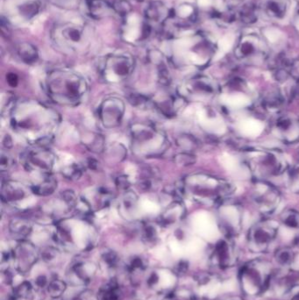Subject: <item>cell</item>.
I'll return each instance as SVG.
<instances>
[{
  "instance_id": "obj_1",
  "label": "cell",
  "mask_w": 299,
  "mask_h": 300,
  "mask_svg": "<svg viewBox=\"0 0 299 300\" xmlns=\"http://www.w3.org/2000/svg\"><path fill=\"white\" fill-rule=\"evenodd\" d=\"M13 129L28 139L31 145L47 147L58 123L55 111L36 101L16 104L12 114Z\"/></svg>"
},
{
  "instance_id": "obj_2",
  "label": "cell",
  "mask_w": 299,
  "mask_h": 300,
  "mask_svg": "<svg viewBox=\"0 0 299 300\" xmlns=\"http://www.w3.org/2000/svg\"><path fill=\"white\" fill-rule=\"evenodd\" d=\"M47 90L48 96L57 104L74 106L82 101L88 92V85L77 73L61 69L47 75Z\"/></svg>"
},
{
  "instance_id": "obj_3",
  "label": "cell",
  "mask_w": 299,
  "mask_h": 300,
  "mask_svg": "<svg viewBox=\"0 0 299 300\" xmlns=\"http://www.w3.org/2000/svg\"><path fill=\"white\" fill-rule=\"evenodd\" d=\"M184 193L188 192L198 200L206 204H217L230 195L233 187L227 181L205 174H196L183 182Z\"/></svg>"
},
{
  "instance_id": "obj_4",
  "label": "cell",
  "mask_w": 299,
  "mask_h": 300,
  "mask_svg": "<svg viewBox=\"0 0 299 300\" xmlns=\"http://www.w3.org/2000/svg\"><path fill=\"white\" fill-rule=\"evenodd\" d=\"M247 160L251 171L261 179L280 176L288 169L284 155L277 150H251L247 155Z\"/></svg>"
},
{
  "instance_id": "obj_5",
  "label": "cell",
  "mask_w": 299,
  "mask_h": 300,
  "mask_svg": "<svg viewBox=\"0 0 299 300\" xmlns=\"http://www.w3.org/2000/svg\"><path fill=\"white\" fill-rule=\"evenodd\" d=\"M132 149L145 156L162 153L168 145L166 136L154 126L146 124H134L131 127Z\"/></svg>"
},
{
  "instance_id": "obj_6",
  "label": "cell",
  "mask_w": 299,
  "mask_h": 300,
  "mask_svg": "<svg viewBox=\"0 0 299 300\" xmlns=\"http://www.w3.org/2000/svg\"><path fill=\"white\" fill-rule=\"evenodd\" d=\"M271 279V265L262 260L248 262L240 270L241 288L250 296L263 293L269 286Z\"/></svg>"
},
{
  "instance_id": "obj_7",
  "label": "cell",
  "mask_w": 299,
  "mask_h": 300,
  "mask_svg": "<svg viewBox=\"0 0 299 300\" xmlns=\"http://www.w3.org/2000/svg\"><path fill=\"white\" fill-rule=\"evenodd\" d=\"M51 37L55 45L65 53H77L86 48L89 34L84 25L64 23L55 26Z\"/></svg>"
},
{
  "instance_id": "obj_8",
  "label": "cell",
  "mask_w": 299,
  "mask_h": 300,
  "mask_svg": "<svg viewBox=\"0 0 299 300\" xmlns=\"http://www.w3.org/2000/svg\"><path fill=\"white\" fill-rule=\"evenodd\" d=\"M55 155L47 147L32 145L20 155V161L25 170L30 172H39L47 176L50 175L54 167Z\"/></svg>"
},
{
  "instance_id": "obj_9",
  "label": "cell",
  "mask_w": 299,
  "mask_h": 300,
  "mask_svg": "<svg viewBox=\"0 0 299 300\" xmlns=\"http://www.w3.org/2000/svg\"><path fill=\"white\" fill-rule=\"evenodd\" d=\"M133 64L132 57L129 56L110 54L104 59L102 75L107 82H121L131 75Z\"/></svg>"
},
{
  "instance_id": "obj_10",
  "label": "cell",
  "mask_w": 299,
  "mask_h": 300,
  "mask_svg": "<svg viewBox=\"0 0 299 300\" xmlns=\"http://www.w3.org/2000/svg\"><path fill=\"white\" fill-rule=\"evenodd\" d=\"M278 228L270 221H261L249 230V244L255 251H264L274 241Z\"/></svg>"
},
{
  "instance_id": "obj_11",
  "label": "cell",
  "mask_w": 299,
  "mask_h": 300,
  "mask_svg": "<svg viewBox=\"0 0 299 300\" xmlns=\"http://www.w3.org/2000/svg\"><path fill=\"white\" fill-rule=\"evenodd\" d=\"M16 268L20 273H26L35 265L39 258V253L35 245L21 240L11 252Z\"/></svg>"
},
{
  "instance_id": "obj_12",
  "label": "cell",
  "mask_w": 299,
  "mask_h": 300,
  "mask_svg": "<svg viewBox=\"0 0 299 300\" xmlns=\"http://www.w3.org/2000/svg\"><path fill=\"white\" fill-rule=\"evenodd\" d=\"M125 113V104L120 98L111 97L103 101L98 115L101 122L106 128H113L120 125Z\"/></svg>"
},
{
  "instance_id": "obj_13",
  "label": "cell",
  "mask_w": 299,
  "mask_h": 300,
  "mask_svg": "<svg viewBox=\"0 0 299 300\" xmlns=\"http://www.w3.org/2000/svg\"><path fill=\"white\" fill-rule=\"evenodd\" d=\"M236 56L240 60L257 63L264 60L266 51L261 41L251 35L240 41L236 48Z\"/></svg>"
},
{
  "instance_id": "obj_14",
  "label": "cell",
  "mask_w": 299,
  "mask_h": 300,
  "mask_svg": "<svg viewBox=\"0 0 299 300\" xmlns=\"http://www.w3.org/2000/svg\"><path fill=\"white\" fill-rule=\"evenodd\" d=\"M254 200L262 212H271L279 204V193L271 184L258 181L255 185Z\"/></svg>"
},
{
  "instance_id": "obj_15",
  "label": "cell",
  "mask_w": 299,
  "mask_h": 300,
  "mask_svg": "<svg viewBox=\"0 0 299 300\" xmlns=\"http://www.w3.org/2000/svg\"><path fill=\"white\" fill-rule=\"evenodd\" d=\"M277 138L286 143H295L299 141V120L291 115L278 118L272 127Z\"/></svg>"
},
{
  "instance_id": "obj_16",
  "label": "cell",
  "mask_w": 299,
  "mask_h": 300,
  "mask_svg": "<svg viewBox=\"0 0 299 300\" xmlns=\"http://www.w3.org/2000/svg\"><path fill=\"white\" fill-rule=\"evenodd\" d=\"M29 193H34L32 188L29 189L23 183L17 181L7 180L2 183L1 198L4 202H19L29 196Z\"/></svg>"
},
{
  "instance_id": "obj_17",
  "label": "cell",
  "mask_w": 299,
  "mask_h": 300,
  "mask_svg": "<svg viewBox=\"0 0 299 300\" xmlns=\"http://www.w3.org/2000/svg\"><path fill=\"white\" fill-rule=\"evenodd\" d=\"M186 90L192 96L200 97H211L216 92V86L211 79L205 76H198L191 79L186 84Z\"/></svg>"
},
{
  "instance_id": "obj_18",
  "label": "cell",
  "mask_w": 299,
  "mask_h": 300,
  "mask_svg": "<svg viewBox=\"0 0 299 300\" xmlns=\"http://www.w3.org/2000/svg\"><path fill=\"white\" fill-rule=\"evenodd\" d=\"M212 264L220 268H227L233 263V252L232 247L226 240H220L214 247L211 255Z\"/></svg>"
},
{
  "instance_id": "obj_19",
  "label": "cell",
  "mask_w": 299,
  "mask_h": 300,
  "mask_svg": "<svg viewBox=\"0 0 299 300\" xmlns=\"http://www.w3.org/2000/svg\"><path fill=\"white\" fill-rule=\"evenodd\" d=\"M277 291L283 294H288L299 287V272L285 270L277 274L274 279Z\"/></svg>"
},
{
  "instance_id": "obj_20",
  "label": "cell",
  "mask_w": 299,
  "mask_h": 300,
  "mask_svg": "<svg viewBox=\"0 0 299 300\" xmlns=\"http://www.w3.org/2000/svg\"><path fill=\"white\" fill-rule=\"evenodd\" d=\"M87 8L92 18L102 19L116 13L114 6L106 0H87Z\"/></svg>"
},
{
  "instance_id": "obj_21",
  "label": "cell",
  "mask_w": 299,
  "mask_h": 300,
  "mask_svg": "<svg viewBox=\"0 0 299 300\" xmlns=\"http://www.w3.org/2000/svg\"><path fill=\"white\" fill-rule=\"evenodd\" d=\"M94 265H92L91 262H85V261H77L75 262L70 268V275L71 278L75 280H77L78 283L85 284L90 281L92 275L94 274Z\"/></svg>"
},
{
  "instance_id": "obj_22",
  "label": "cell",
  "mask_w": 299,
  "mask_h": 300,
  "mask_svg": "<svg viewBox=\"0 0 299 300\" xmlns=\"http://www.w3.org/2000/svg\"><path fill=\"white\" fill-rule=\"evenodd\" d=\"M146 18L150 21L164 22L170 16V11L160 1H154L149 4L145 12Z\"/></svg>"
},
{
  "instance_id": "obj_23",
  "label": "cell",
  "mask_w": 299,
  "mask_h": 300,
  "mask_svg": "<svg viewBox=\"0 0 299 300\" xmlns=\"http://www.w3.org/2000/svg\"><path fill=\"white\" fill-rule=\"evenodd\" d=\"M9 230L14 236L24 239L32 232L31 222L24 217H16L10 221Z\"/></svg>"
},
{
  "instance_id": "obj_24",
  "label": "cell",
  "mask_w": 299,
  "mask_h": 300,
  "mask_svg": "<svg viewBox=\"0 0 299 300\" xmlns=\"http://www.w3.org/2000/svg\"><path fill=\"white\" fill-rule=\"evenodd\" d=\"M185 214V208L184 205L180 202L176 201L172 203L171 205L168 207L164 214L161 216V221L164 224L168 225L177 222L183 218Z\"/></svg>"
},
{
  "instance_id": "obj_25",
  "label": "cell",
  "mask_w": 299,
  "mask_h": 300,
  "mask_svg": "<svg viewBox=\"0 0 299 300\" xmlns=\"http://www.w3.org/2000/svg\"><path fill=\"white\" fill-rule=\"evenodd\" d=\"M31 188L33 193L35 195L41 197L49 196L51 194H53L55 190L57 189V181L51 175H47V176H45L44 179L42 180V182H41L39 184H36V185H33Z\"/></svg>"
},
{
  "instance_id": "obj_26",
  "label": "cell",
  "mask_w": 299,
  "mask_h": 300,
  "mask_svg": "<svg viewBox=\"0 0 299 300\" xmlns=\"http://www.w3.org/2000/svg\"><path fill=\"white\" fill-rule=\"evenodd\" d=\"M17 53L21 61L26 64L35 63L38 60L39 54L37 48L29 42L19 43L17 47Z\"/></svg>"
},
{
  "instance_id": "obj_27",
  "label": "cell",
  "mask_w": 299,
  "mask_h": 300,
  "mask_svg": "<svg viewBox=\"0 0 299 300\" xmlns=\"http://www.w3.org/2000/svg\"><path fill=\"white\" fill-rule=\"evenodd\" d=\"M264 8L265 12L271 18L282 19L286 13V0H268Z\"/></svg>"
},
{
  "instance_id": "obj_28",
  "label": "cell",
  "mask_w": 299,
  "mask_h": 300,
  "mask_svg": "<svg viewBox=\"0 0 299 300\" xmlns=\"http://www.w3.org/2000/svg\"><path fill=\"white\" fill-rule=\"evenodd\" d=\"M138 197L132 190H126L120 203V211L123 212H132L136 209Z\"/></svg>"
},
{
  "instance_id": "obj_29",
  "label": "cell",
  "mask_w": 299,
  "mask_h": 300,
  "mask_svg": "<svg viewBox=\"0 0 299 300\" xmlns=\"http://www.w3.org/2000/svg\"><path fill=\"white\" fill-rule=\"evenodd\" d=\"M277 263L284 267H288L291 265L295 258H296V254L290 248H281L277 250L275 255Z\"/></svg>"
},
{
  "instance_id": "obj_30",
  "label": "cell",
  "mask_w": 299,
  "mask_h": 300,
  "mask_svg": "<svg viewBox=\"0 0 299 300\" xmlns=\"http://www.w3.org/2000/svg\"><path fill=\"white\" fill-rule=\"evenodd\" d=\"M40 3L37 0H29L19 7V13L25 19H31L40 11Z\"/></svg>"
},
{
  "instance_id": "obj_31",
  "label": "cell",
  "mask_w": 299,
  "mask_h": 300,
  "mask_svg": "<svg viewBox=\"0 0 299 300\" xmlns=\"http://www.w3.org/2000/svg\"><path fill=\"white\" fill-rule=\"evenodd\" d=\"M284 174H286L287 186L294 193H299V168L287 169Z\"/></svg>"
},
{
  "instance_id": "obj_32",
  "label": "cell",
  "mask_w": 299,
  "mask_h": 300,
  "mask_svg": "<svg viewBox=\"0 0 299 300\" xmlns=\"http://www.w3.org/2000/svg\"><path fill=\"white\" fill-rule=\"evenodd\" d=\"M98 300H119L116 282H111L110 284L101 290L98 295Z\"/></svg>"
},
{
  "instance_id": "obj_33",
  "label": "cell",
  "mask_w": 299,
  "mask_h": 300,
  "mask_svg": "<svg viewBox=\"0 0 299 300\" xmlns=\"http://www.w3.org/2000/svg\"><path fill=\"white\" fill-rule=\"evenodd\" d=\"M66 284L60 279H55L47 285V292L53 298H58L65 292Z\"/></svg>"
},
{
  "instance_id": "obj_34",
  "label": "cell",
  "mask_w": 299,
  "mask_h": 300,
  "mask_svg": "<svg viewBox=\"0 0 299 300\" xmlns=\"http://www.w3.org/2000/svg\"><path fill=\"white\" fill-rule=\"evenodd\" d=\"M14 295L19 298L32 300L34 298V289L29 282H23L15 288Z\"/></svg>"
},
{
  "instance_id": "obj_35",
  "label": "cell",
  "mask_w": 299,
  "mask_h": 300,
  "mask_svg": "<svg viewBox=\"0 0 299 300\" xmlns=\"http://www.w3.org/2000/svg\"><path fill=\"white\" fill-rule=\"evenodd\" d=\"M281 219L287 227L291 228H299V212L295 210H287L283 212Z\"/></svg>"
},
{
  "instance_id": "obj_36",
  "label": "cell",
  "mask_w": 299,
  "mask_h": 300,
  "mask_svg": "<svg viewBox=\"0 0 299 300\" xmlns=\"http://www.w3.org/2000/svg\"><path fill=\"white\" fill-rule=\"evenodd\" d=\"M62 174L63 177H66L69 180H78L82 177L83 169L80 165L73 163L63 168Z\"/></svg>"
},
{
  "instance_id": "obj_37",
  "label": "cell",
  "mask_w": 299,
  "mask_h": 300,
  "mask_svg": "<svg viewBox=\"0 0 299 300\" xmlns=\"http://www.w3.org/2000/svg\"><path fill=\"white\" fill-rule=\"evenodd\" d=\"M177 142L180 148L185 149V150H189V151H191L192 149H195L196 147L198 146L197 141L191 135L180 136L179 138L177 139Z\"/></svg>"
},
{
  "instance_id": "obj_38",
  "label": "cell",
  "mask_w": 299,
  "mask_h": 300,
  "mask_svg": "<svg viewBox=\"0 0 299 300\" xmlns=\"http://www.w3.org/2000/svg\"><path fill=\"white\" fill-rule=\"evenodd\" d=\"M196 158L194 155L189 152H183L180 153L175 156V162L177 165H183V166H189L195 163Z\"/></svg>"
},
{
  "instance_id": "obj_39",
  "label": "cell",
  "mask_w": 299,
  "mask_h": 300,
  "mask_svg": "<svg viewBox=\"0 0 299 300\" xmlns=\"http://www.w3.org/2000/svg\"><path fill=\"white\" fill-rule=\"evenodd\" d=\"M59 256H60L59 251H58L57 249L52 248V247L46 248V249L42 251V253H41L42 260H43L44 262H47V263H52V262H55L56 260L59 258Z\"/></svg>"
},
{
  "instance_id": "obj_40",
  "label": "cell",
  "mask_w": 299,
  "mask_h": 300,
  "mask_svg": "<svg viewBox=\"0 0 299 300\" xmlns=\"http://www.w3.org/2000/svg\"><path fill=\"white\" fill-rule=\"evenodd\" d=\"M142 237L143 240L147 243H153L157 238V233L155 228L151 226V225H146L144 228H143V233H142Z\"/></svg>"
},
{
  "instance_id": "obj_41",
  "label": "cell",
  "mask_w": 299,
  "mask_h": 300,
  "mask_svg": "<svg viewBox=\"0 0 299 300\" xmlns=\"http://www.w3.org/2000/svg\"><path fill=\"white\" fill-rule=\"evenodd\" d=\"M114 10L117 13L121 16H126L132 11V7L128 1L126 0H119L114 4Z\"/></svg>"
},
{
  "instance_id": "obj_42",
  "label": "cell",
  "mask_w": 299,
  "mask_h": 300,
  "mask_svg": "<svg viewBox=\"0 0 299 300\" xmlns=\"http://www.w3.org/2000/svg\"><path fill=\"white\" fill-rule=\"evenodd\" d=\"M14 163V160L12 155L8 154L7 152H1V159H0V169L1 171H8L10 168L13 166Z\"/></svg>"
},
{
  "instance_id": "obj_43",
  "label": "cell",
  "mask_w": 299,
  "mask_h": 300,
  "mask_svg": "<svg viewBox=\"0 0 299 300\" xmlns=\"http://www.w3.org/2000/svg\"><path fill=\"white\" fill-rule=\"evenodd\" d=\"M128 100L134 106H142V105L148 104L149 102L148 97H146L144 95L139 94V93H132L128 97Z\"/></svg>"
},
{
  "instance_id": "obj_44",
  "label": "cell",
  "mask_w": 299,
  "mask_h": 300,
  "mask_svg": "<svg viewBox=\"0 0 299 300\" xmlns=\"http://www.w3.org/2000/svg\"><path fill=\"white\" fill-rule=\"evenodd\" d=\"M115 183H116L117 187L119 189L125 190V192L128 190V189H129L130 181L128 177L125 176V175H120L119 177H116Z\"/></svg>"
},
{
  "instance_id": "obj_45",
  "label": "cell",
  "mask_w": 299,
  "mask_h": 300,
  "mask_svg": "<svg viewBox=\"0 0 299 300\" xmlns=\"http://www.w3.org/2000/svg\"><path fill=\"white\" fill-rule=\"evenodd\" d=\"M103 259L107 263L109 267H115L118 262V256L114 251H106L103 255Z\"/></svg>"
},
{
  "instance_id": "obj_46",
  "label": "cell",
  "mask_w": 299,
  "mask_h": 300,
  "mask_svg": "<svg viewBox=\"0 0 299 300\" xmlns=\"http://www.w3.org/2000/svg\"><path fill=\"white\" fill-rule=\"evenodd\" d=\"M51 2L62 7H75L78 5V0H51Z\"/></svg>"
},
{
  "instance_id": "obj_47",
  "label": "cell",
  "mask_w": 299,
  "mask_h": 300,
  "mask_svg": "<svg viewBox=\"0 0 299 300\" xmlns=\"http://www.w3.org/2000/svg\"><path fill=\"white\" fill-rule=\"evenodd\" d=\"M7 81L11 87H16L19 84V77L15 73L10 72L7 75Z\"/></svg>"
},
{
  "instance_id": "obj_48",
  "label": "cell",
  "mask_w": 299,
  "mask_h": 300,
  "mask_svg": "<svg viewBox=\"0 0 299 300\" xmlns=\"http://www.w3.org/2000/svg\"><path fill=\"white\" fill-rule=\"evenodd\" d=\"M69 300H97L96 297L92 295V293L89 292V291H84L81 294H79L78 296L74 297L72 299Z\"/></svg>"
},
{
  "instance_id": "obj_49",
  "label": "cell",
  "mask_w": 299,
  "mask_h": 300,
  "mask_svg": "<svg viewBox=\"0 0 299 300\" xmlns=\"http://www.w3.org/2000/svg\"><path fill=\"white\" fill-rule=\"evenodd\" d=\"M35 284L38 287H44L47 284V278L45 276H39L38 278H36V280H35Z\"/></svg>"
},
{
  "instance_id": "obj_50",
  "label": "cell",
  "mask_w": 299,
  "mask_h": 300,
  "mask_svg": "<svg viewBox=\"0 0 299 300\" xmlns=\"http://www.w3.org/2000/svg\"><path fill=\"white\" fill-rule=\"evenodd\" d=\"M3 146L7 149H9L13 147V140L10 135H6L3 140Z\"/></svg>"
},
{
  "instance_id": "obj_51",
  "label": "cell",
  "mask_w": 299,
  "mask_h": 300,
  "mask_svg": "<svg viewBox=\"0 0 299 300\" xmlns=\"http://www.w3.org/2000/svg\"><path fill=\"white\" fill-rule=\"evenodd\" d=\"M98 161L97 160H95L93 158H89L88 161H87V165L91 170L96 171L98 169Z\"/></svg>"
},
{
  "instance_id": "obj_52",
  "label": "cell",
  "mask_w": 299,
  "mask_h": 300,
  "mask_svg": "<svg viewBox=\"0 0 299 300\" xmlns=\"http://www.w3.org/2000/svg\"><path fill=\"white\" fill-rule=\"evenodd\" d=\"M187 268H188V263L184 261L179 262V264L177 266V269L180 273H184L187 270Z\"/></svg>"
},
{
  "instance_id": "obj_53",
  "label": "cell",
  "mask_w": 299,
  "mask_h": 300,
  "mask_svg": "<svg viewBox=\"0 0 299 300\" xmlns=\"http://www.w3.org/2000/svg\"><path fill=\"white\" fill-rule=\"evenodd\" d=\"M291 71L294 74V76H296V78L299 79V61L294 63Z\"/></svg>"
},
{
  "instance_id": "obj_54",
  "label": "cell",
  "mask_w": 299,
  "mask_h": 300,
  "mask_svg": "<svg viewBox=\"0 0 299 300\" xmlns=\"http://www.w3.org/2000/svg\"><path fill=\"white\" fill-rule=\"evenodd\" d=\"M5 300H19V297H16L15 295L13 294V296H9L7 297Z\"/></svg>"
},
{
  "instance_id": "obj_55",
  "label": "cell",
  "mask_w": 299,
  "mask_h": 300,
  "mask_svg": "<svg viewBox=\"0 0 299 300\" xmlns=\"http://www.w3.org/2000/svg\"><path fill=\"white\" fill-rule=\"evenodd\" d=\"M291 300H299V292H297V293L295 294V295L293 296L292 298H291Z\"/></svg>"
},
{
  "instance_id": "obj_56",
  "label": "cell",
  "mask_w": 299,
  "mask_h": 300,
  "mask_svg": "<svg viewBox=\"0 0 299 300\" xmlns=\"http://www.w3.org/2000/svg\"><path fill=\"white\" fill-rule=\"evenodd\" d=\"M227 300H240V299H239V298H229V299H227Z\"/></svg>"
}]
</instances>
